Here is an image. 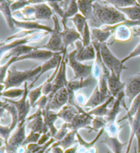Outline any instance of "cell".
I'll use <instances>...</instances> for the list:
<instances>
[{"instance_id":"4fadbf2b","label":"cell","mask_w":140,"mask_h":153,"mask_svg":"<svg viewBox=\"0 0 140 153\" xmlns=\"http://www.w3.org/2000/svg\"><path fill=\"white\" fill-rule=\"evenodd\" d=\"M76 59L81 62L89 60H95L96 53L92 44L88 47H84L81 40H78L75 43Z\"/></svg>"},{"instance_id":"f907efd6","label":"cell","mask_w":140,"mask_h":153,"mask_svg":"<svg viewBox=\"0 0 140 153\" xmlns=\"http://www.w3.org/2000/svg\"><path fill=\"white\" fill-rule=\"evenodd\" d=\"M10 124L7 126H4L1 124L0 125V134H1V138L4 141L5 146L8 143L9 139L10 137Z\"/></svg>"},{"instance_id":"9a60e30c","label":"cell","mask_w":140,"mask_h":153,"mask_svg":"<svg viewBox=\"0 0 140 153\" xmlns=\"http://www.w3.org/2000/svg\"><path fill=\"white\" fill-rule=\"evenodd\" d=\"M63 53H64L62 52L56 53L50 59L44 62V64L42 65V69L40 74L35 78V79L31 83V84L28 86V88H29L30 90H31L33 86L34 85L35 83L39 79V78L43 75L44 73H45L48 71L52 70V69H56L57 67L58 66V65L60 64V62L61 61V59H62V56H61V54Z\"/></svg>"},{"instance_id":"d590c367","label":"cell","mask_w":140,"mask_h":153,"mask_svg":"<svg viewBox=\"0 0 140 153\" xmlns=\"http://www.w3.org/2000/svg\"><path fill=\"white\" fill-rule=\"evenodd\" d=\"M78 13H79V8H78L77 2L75 1H70L69 6L65 11L64 17L61 19V23L62 24L66 23L68 19L74 17Z\"/></svg>"},{"instance_id":"4316f807","label":"cell","mask_w":140,"mask_h":153,"mask_svg":"<svg viewBox=\"0 0 140 153\" xmlns=\"http://www.w3.org/2000/svg\"><path fill=\"white\" fill-rule=\"evenodd\" d=\"M79 113V111L75 107L67 104L58 112V116L59 118L63 120L64 123H70Z\"/></svg>"},{"instance_id":"680465c9","label":"cell","mask_w":140,"mask_h":153,"mask_svg":"<svg viewBox=\"0 0 140 153\" xmlns=\"http://www.w3.org/2000/svg\"><path fill=\"white\" fill-rule=\"evenodd\" d=\"M132 31H133V36L140 37V27L139 26L132 27Z\"/></svg>"},{"instance_id":"7c38bea8","label":"cell","mask_w":140,"mask_h":153,"mask_svg":"<svg viewBox=\"0 0 140 153\" xmlns=\"http://www.w3.org/2000/svg\"><path fill=\"white\" fill-rule=\"evenodd\" d=\"M26 126L32 132L39 133L40 134L48 133L47 132L46 128H45L42 109H38L37 111L34 114L28 117L27 118Z\"/></svg>"},{"instance_id":"11a10c76","label":"cell","mask_w":140,"mask_h":153,"mask_svg":"<svg viewBox=\"0 0 140 153\" xmlns=\"http://www.w3.org/2000/svg\"><path fill=\"white\" fill-rule=\"evenodd\" d=\"M51 138H52L51 134L49 132L44 134H42L41 137H40L38 143H39V145L40 146H44V144H46V143L48 142Z\"/></svg>"},{"instance_id":"7dc6e473","label":"cell","mask_w":140,"mask_h":153,"mask_svg":"<svg viewBox=\"0 0 140 153\" xmlns=\"http://www.w3.org/2000/svg\"><path fill=\"white\" fill-rule=\"evenodd\" d=\"M41 135L42 134L40 133L30 131V134L27 136V137H26L25 142H23V146H27V145L30 144V143H38L39 142L40 137H41Z\"/></svg>"},{"instance_id":"30bf717a","label":"cell","mask_w":140,"mask_h":153,"mask_svg":"<svg viewBox=\"0 0 140 153\" xmlns=\"http://www.w3.org/2000/svg\"><path fill=\"white\" fill-rule=\"evenodd\" d=\"M94 118V116H90L85 111L84 113H79L76 116L70 123H68V128L70 131H77L81 128H86L89 130V133L92 129V121Z\"/></svg>"},{"instance_id":"8992f818","label":"cell","mask_w":140,"mask_h":153,"mask_svg":"<svg viewBox=\"0 0 140 153\" xmlns=\"http://www.w3.org/2000/svg\"><path fill=\"white\" fill-rule=\"evenodd\" d=\"M49 33H50L45 32V31H39V32L28 36L27 37L15 40L9 43H5L1 40V43H0V57H1V59L3 58L4 56L6 53H8L15 47L21 46V45H26L32 42H40V40H42V38L49 34Z\"/></svg>"},{"instance_id":"7a4b0ae2","label":"cell","mask_w":140,"mask_h":153,"mask_svg":"<svg viewBox=\"0 0 140 153\" xmlns=\"http://www.w3.org/2000/svg\"><path fill=\"white\" fill-rule=\"evenodd\" d=\"M42 69V66H36L24 71L17 70L15 66H12L8 71V75L1 83V92L8 90L10 88H19L22 83L27 81H33L39 75Z\"/></svg>"},{"instance_id":"836d02e7","label":"cell","mask_w":140,"mask_h":153,"mask_svg":"<svg viewBox=\"0 0 140 153\" xmlns=\"http://www.w3.org/2000/svg\"><path fill=\"white\" fill-rule=\"evenodd\" d=\"M114 99L115 98L111 96L110 99L107 100L106 102H104L103 104L99 105V107H97L93 109H91L90 111H87V113L90 116L94 117H105L108 114L109 111H110V109H108V106L114 100Z\"/></svg>"},{"instance_id":"d4e9b609","label":"cell","mask_w":140,"mask_h":153,"mask_svg":"<svg viewBox=\"0 0 140 153\" xmlns=\"http://www.w3.org/2000/svg\"><path fill=\"white\" fill-rule=\"evenodd\" d=\"M13 1H0V10L3 14L4 19L7 23V25L11 30H15L16 27L14 23V17L13 12L11 11L10 5Z\"/></svg>"},{"instance_id":"d6986e66","label":"cell","mask_w":140,"mask_h":153,"mask_svg":"<svg viewBox=\"0 0 140 153\" xmlns=\"http://www.w3.org/2000/svg\"><path fill=\"white\" fill-rule=\"evenodd\" d=\"M42 116H43L45 128L47 132H49L51 134L52 137L56 135L58 132V129L55 126V123L57 119L59 118L58 113L51 110H42Z\"/></svg>"},{"instance_id":"603a6c76","label":"cell","mask_w":140,"mask_h":153,"mask_svg":"<svg viewBox=\"0 0 140 153\" xmlns=\"http://www.w3.org/2000/svg\"><path fill=\"white\" fill-rule=\"evenodd\" d=\"M125 97V93L124 91L120 93V94L118 96L115 100L114 103H113V106L110 109L108 114L104 118L107 122L108 123H114L116 122V118H117L118 115L120 113L121 111V105L122 104V101L124 100V97Z\"/></svg>"},{"instance_id":"277c9868","label":"cell","mask_w":140,"mask_h":153,"mask_svg":"<svg viewBox=\"0 0 140 153\" xmlns=\"http://www.w3.org/2000/svg\"><path fill=\"white\" fill-rule=\"evenodd\" d=\"M101 55L105 65L110 71L113 72L118 77L120 78L123 70L128 69L127 67H126L124 64L122 63V60H120L113 55L111 50L109 49L108 45L106 42L101 45Z\"/></svg>"},{"instance_id":"6f0895ef","label":"cell","mask_w":140,"mask_h":153,"mask_svg":"<svg viewBox=\"0 0 140 153\" xmlns=\"http://www.w3.org/2000/svg\"><path fill=\"white\" fill-rule=\"evenodd\" d=\"M78 147L77 146H75L73 147H70L68 149H66L64 150V153H77V150H78Z\"/></svg>"},{"instance_id":"f6af8a7d","label":"cell","mask_w":140,"mask_h":153,"mask_svg":"<svg viewBox=\"0 0 140 153\" xmlns=\"http://www.w3.org/2000/svg\"><path fill=\"white\" fill-rule=\"evenodd\" d=\"M90 25L87 22L86 25H85V27L84 29V33H83V35L81 36L82 38V42L83 45L84 47H88L90 45H92V36H91V29L90 28Z\"/></svg>"},{"instance_id":"f546056e","label":"cell","mask_w":140,"mask_h":153,"mask_svg":"<svg viewBox=\"0 0 140 153\" xmlns=\"http://www.w3.org/2000/svg\"><path fill=\"white\" fill-rule=\"evenodd\" d=\"M104 131V128L101 129L100 131H99L98 135H96V137L93 140L91 141L90 142H87L85 141V140L83 139L81 136L80 135V134L79 133H77V138L78 140V142L79 143V147H78V150H77V153H84L85 150L89 149V148L93 147L95 143L99 140V139L101 137V135H103Z\"/></svg>"},{"instance_id":"8fae6325","label":"cell","mask_w":140,"mask_h":153,"mask_svg":"<svg viewBox=\"0 0 140 153\" xmlns=\"http://www.w3.org/2000/svg\"><path fill=\"white\" fill-rule=\"evenodd\" d=\"M69 95L66 88L58 90L51 100L50 103L47 105L46 110H51L53 111H59L64 106L68 103Z\"/></svg>"},{"instance_id":"c3c4849f","label":"cell","mask_w":140,"mask_h":153,"mask_svg":"<svg viewBox=\"0 0 140 153\" xmlns=\"http://www.w3.org/2000/svg\"><path fill=\"white\" fill-rule=\"evenodd\" d=\"M47 4L51 7V9L53 10L54 13L56 14H58L60 16V17L62 19L64 15V12L61 8L60 5V1H47Z\"/></svg>"},{"instance_id":"816d5d0a","label":"cell","mask_w":140,"mask_h":153,"mask_svg":"<svg viewBox=\"0 0 140 153\" xmlns=\"http://www.w3.org/2000/svg\"><path fill=\"white\" fill-rule=\"evenodd\" d=\"M74 99L76 104L79 105L81 107H84V106L87 101L86 99V97H85L84 93L82 92L81 91H78V92H75Z\"/></svg>"},{"instance_id":"6da1fadb","label":"cell","mask_w":140,"mask_h":153,"mask_svg":"<svg viewBox=\"0 0 140 153\" xmlns=\"http://www.w3.org/2000/svg\"><path fill=\"white\" fill-rule=\"evenodd\" d=\"M127 21L124 14L106 1H94L93 16L87 23L91 28H101L105 25H116Z\"/></svg>"},{"instance_id":"681fc988","label":"cell","mask_w":140,"mask_h":153,"mask_svg":"<svg viewBox=\"0 0 140 153\" xmlns=\"http://www.w3.org/2000/svg\"><path fill=\"white\" fill-rule=\"evenodd\" d=\"M31 5L30 1H13V4L10 5L11 11L13 13L17 11H21V10L25 8L26 6Z\"/></svg>"},{"instance_id":"f5cc1de1","label":"cell","mask_w":140,"mask_h":153,"mask_svg":"<svg viewBox=\"0 0 140 153\" xmlns=\"http://www.w3.org/2000/svg\"><path fill=\"white\" fill-rule=\"evenodd\" d=\"M137 56H140V43L130 53L129 55H128L127 57L122 59V63L124 64L125 62L129 60V59L133 58V57H137Z\"/></svg>"},{"instance_id":"ffe728a7","label":"cell","mask_w":140,"mask_h":153,"mask_svg":"<svg viewBox=\"0 0 140 153\" xmlns=\"http://www.w3.org/2000/svg\"><path fill=\"white\" fill-rule=\"evenodd\" d=\"M14 23L16 27L21 28L23 30H39V31H45L48 32L50 33L53 32V29L51 27L47 26L45 25L38 23L36 21H21L16 19H14Z\"/></svg>"},{"instance_id":"4dcf8cb0","label":"cell","mask_w":140,"mask_h":153,"mask_svg":"<svg viewBox=\"0 0 140 153\" xmlns=\"http://www.w3.org/2000/svg\"><path fill=\"white\" fill-rule=\"evenodd\" d=\"M112 34H113V32L105 31L102 28H91L92 40L100 44L106 42Z\"/></svg>"},{"instance_id":"be15d7a7","label":"cell","mask_w":140,"mask_h":153,"mask_svg":"<svg viewBox=\"0 0 140 153\" xmlns=\"http://www.w3.org/2000/svg\"><path fill=\"white\" fill-rule=\"evenodd\" d=\"M137 74H139V75H140V73H137Z\"/></svg>"},{"instance_id":"d6a6232c","label":"cell","mask_w":140,"mask_h":153,"mask_svg":"<svg viewBox=\"0 0 140 153\" xmlns=\"http://www.w3.org/2000/svg\"><path fill=\"white\" fill-rule=\"evenodd\" d=\"M79 11L87 21H90L93 16L94 1H77Z\"/></svg>"},{"instance_id":"8d00e7d4","label":"cell","mask_w":140,"mask_h":153,"mask_svg":"<svg viewBox=\"0 0 140 153\" xmlns=\"http://www.w3.org/2000/svg\"><path fill=\"white\" fill-rule=\"evenodd\" d=\"M68 20L72 21L73 23L75 24L76 30L79 32L81 35H83L85 25L87 23V19H85L84 16L81 13H78L74 16V17L70 18Z\"/></svg>"},{"instance_id":"484cf974","label":"cell","mask_w":140,"mask_h":153,"mask_svg":"<svg viewBox=\"0 0 140 153\" xmlns=\"http://www.w3.org/2000/svg\"><path fill=\"white\" fill-rule=\"evenodd\" d=\"M77 133V131H70L67 135H66L62 140L61 141H59V142H56L51 146L50 148H53L59 146L61 147L64 150L68 149V148L72 146L73 145L75 144L76 143H79L78 142L77 138H76Z\"/></svg>"},{"instance_id":"db71d44e","label":"cell","mask_w":140,"mask_h":153,"mask_svg":"<svg viewBox=\"0 0 140 153\" xmlns=\"http://www.w3.org/2000/svg\"><path fill=\"white\" fill-rule=\"evenodd\" d=\"M49 102V97L48 96L43 95L40 97V99L38 100L35 105V107H38V109L43 110L46 108L47 104Z\"/></svg>"},{"instance_id":"e7e4bbea","label":"cell","mask_w":140,"mask_h":153,"mask_svg":"<svg viewBox=\"0 0 140 153\" xmlns=\"http://www.w3.org/2000/svg\"><path fill=\"white\" fill-rule=\"evenodd\" d=\"M49 153H51V152H49Z\"/></svg>"},{"instance_id":"ba28073f","label":"cell","mask_w":140,"mask_h":153,"mask_svg":"<svg viewBox=\"0 0 140 153\" xmlns=\"http://www.w3.org/2000/svg\"><path fill=\"white\" fill-rule=\"evenodd\" d=\"M24 89L25 93L20 100L15 101V100L6 99V98L1 97V99H3L6 101L10 102V103L15 105L16 107L19 112V123L22 122L27 121V116L30 111V108L32 107L30 105V100L28 99V94H29L30 90L27 87V82L24 83Z\"/></svg>"},{"instance_id":"2e32d148","label":"cell","mask_w":140,"mask_h":153,"mask_svg":"<svg viewBox=\"0 0 140 153\" xmlns=\"http://www.w3.org/2000/svg\"><path fill=\"white\" fill-rule=\"evenodd\" d=\"M63 30L61 31L62 39L64 45V51H67V48L70 45L74 44L78 40H82L81 35L75 28L68 27L66 23H63Z\"/></svg>"},{"instance_id":"cb8c5ba5","label":"cell","mask_w":140,"mask_h":153,"mask_svg":"<svg viewBox=\"0 0 140 153\" xmlns=\"http://www.w3.org/2000/svg\"><path fill=\"white\" fill-rule=\"evenodd\" d=\"M1 107L4 108L7 112H8L12 117V123L10 124V128L12 132L16 127H17L19 123L18 110L15 105L3 99H1Z\"/></svg>"},{"instance_id":"7402d4cb","label":"cell","mask_w":140,"mask_h":153,"mask_svg":"<svg viewBox=\"0 0 140 153\" xmlns=\"http://www.w3.org/2000/svg\"><path fill=\"white\" fill-rule=\"evenodd\" d=\"M35 8V20H50L54 15V12L50 6L47 4V1L44 3L33 5Z\"/></svg>"},{"instance_id":"b9f144b4","label":"cell","mask_w":140,"mask_h":153,"mask_svg":"<svg viewBox=\"0 0 140 153\" xmlns=\"http://www.w3.org/2000/svg\"><path fill=\"white\" fill-rule=\"evenodd\" d=\"M39 32V30H22L21 32L16 33L15 34L10 36L6 38L5 40H2L4 42L7 43L8 42L10 41L11 40H17V39H21V38H23L28 36H30L33 34V33H36Z\"/></svg>"},{"instance_id":"52a82bcc","label":"cell","mask_w":140,"mask_h":153,"mask_svg":"<svg viewBox=\"0 0 140 153\" xmlns=\"http://www.w3.org/2000/svg\"><path fill=\"white\" fill-rule=\"evenodd\" d=\"M27 121L22 122L19 124L16 131L10 136L8 143L6 145V153H16L18 148L23 146L26 139L25 127Z\"/></svg>"},{"instance_id":"60d3db41","label":"cell","mask_w":140,"mask_h":153,"mask_svg":"<svg viewBox=\"0 0 140 153\" xmlns=\"http://www.w3.org/2000/svg\"><path fill=\"white\" fill-rule=\"evenodd\" d=\"M107 3L116 7V8H124L137 5V1L134 0H122V1H106Z\"/></svg>"},{"instance_id":"f1b7e54d","label":"cell","mask_w":140,"mask_h":153,"mask_svg":"<svg viewBox=\"0 0 140 153\" xmlns=\"http://www.w3.org/2000/svg\"><path fill=\"white\" fill-rule=\"evenodd\" d=\"M101 143L107 146L113 153H122L123 148L127 143L121 142L118 137H110L107 135H106L105 139L101 141Z\"/></svg>"},{"instance_id":"ee69618b","label":"cell","mask_w":140,"mask_h":153,"mask_svg":"<svg viewBox=\"0 0 140 153\" xmlns=\"http://www.w3.org/2000/svg\"><path fill=\"white\" fill-rule=\"evenodd\" d=\"M107 124V122L104 118V117H94V118L92 121V129L91 131H96V132H99L101 129L104 128Z\"/></svg>"},{"instance_id":"ab89813d","label":"cell","mask_w":140,"mask_h":153,"mask_svg":"<svg viewBox=\"0 0 140 153\" xmlns=\"http://www.w3.org/2000/svg\"><path fill=\"white\" fill-rule=\"evenodd\" d=\"M25 93V89H19V88H13L1 92V97L6 99H16L22 97Z\"/></svg>"},{"instance_id":"6125c7cd","label":"cell","mask_w":140,"mask_h":153,"mask_svg":"<svg viewBox=\"0 0 140 153\" xmlns=\"http://www.w3.org/2000/svg\"><path fill=\"white\" fill-rule=\"evenodd\" d=\"M134 153H139L138 152H137V147H135V148H134Z\"/></svg>"},{"instance_id":"5bb4252c","label":"cell","mask_w":140,"mask_h":153,"mask_svg":"<svg viewBox=\"0 0 140 153\" xmlns=\"http://www.w3.org/2000/svg\"><path fill=\"white\" fill-rule=\"evenodd\" d=\"M125 96L128 97L129 103L131 104L133 100L140 94V75L132 76L126 81Z\"/></svg>"},{"instance_id":"94428289","label":"cell","mask_w":140,"mask_h":153,"mask_svg":"<svg viewBox=\"0 0 140 153\" xmlns=\"http://www.w3.org/2000/svg\"><path fill=\"white\" fill-rule=\"evenodd\" d=\"M133 140V137H132L131 136H130L129 140V142H128V146H127V151H126V153H129L130 150V147H131ZM108 153H110V152H108Z\"/></svg>"},{"instance_id":"5b68a950","label":"cell","mask_w":140,"mask_h":153,"mask_svg":"<svg viewBox=\"0 0 140 153\" xmlns=\"http://www.w3.org/2000/svg\"><path fill=\"white\" fill-rule=\"evenodd\" d=\"M77 50L75 49L68 55L66 62L74 72V77L70 80H85L91 76L92 65H86L76 59Z\"/></svg>"},{"instance_id":"44dd1931","label":"cell","mask_w":140,"mask_h":153,"mask_svg":"<svg viewBox=\"0 0 140 153\" xmlns=\"http://www.w3.org/2000/svg\"><path fill=\"white\" fill-rule=\"evenodd\" d=\"M111 96H105L102 94L99 90L98 86H96L93 93L90 96V99L84 106L85 108H91L93 109L96 107H99V105L103 104L106 102Z\"/></svg>"},{"instance_id":"f35d334b","label":"cell","mask_w":140,"mask_h":153,"mask_svg":"<svg viewBox=\"0 0 140 153\" xmlns=\"http://www.w3.org/2000/svg\"><path fill=\"white\" fill-rule=\"evenodd\" d=\"M124 126H119L118 123L114 122V123H108L106 124L104 130L106 133V135H107L110 137H118V134Z\"/></svg>"},{"instance_id":"9c48e42d","label":"cell","mask_w":140,"mask_h":153,"mask_svg":"<svg viewBox=\"0 0 140 153\" xmlns=\"http://www.w3.org/2000/svg\"><path fill=\"white\" fill-rule=\"evenodd\" d=\"M66 53H67V51H64L62 54V59H61L60 63V68H59L55 80L53 83V91L48 96L49 101H51L53 95L58 90L66 88V86L68 85V81L66 78V64H67V62H66V56H67Z\"/></svg>"},{"instance_id":"83f0119b","label":"cell","mask_w":140,"mask_h":153,"mask_svg":"<svg viewBox=\"0 0 140 153\" xmlns=\"http://www.w3.org/2000/svg\"><path fill=\"white\" fill-rule=\"evenodd\" d=\"M36 49V47L30 46V45H21L11 49L8 53L4 55L6 59L12 58V57H19L21 56H25L32 52Z\"/></svg>"},{"instance_id":"9f6ffc18","label":"cell","mask_w":140,"mask_h":153,"mask_svg":"<svg viewBox=\"0 0 140 153\" xmlns=\"http://www.w3.org/2000/svg\"><path fill=\"white\" fill-rule=\"evenodd\" d=\"M56 142V141L55 139H54L53 137H52V138L51 139V140H49V142L46 143V144H44V148H42V150H40V151L36 152V153H45V152L47 151V149H48L49 148H50L52 144H53V143H55Z\"/></svg>"},{"instance_id":"7bdbcfd3","label":"cell","mask_w":140,"mask_h":153,"mask_svg":"<svg viewBox=\"0 0 140 153\" xmlns=\"http://www.w3.org/2000/svg\"><path fill=\"white\" fill-rule=\"evenodd\" d=\"M17 59L18 57H12L6 64L0 66V79H1V83H3L4 81L5 80L6 75V73H8V71L10 68V66H11L12 64L15 63V62H17Z\"/></svg>"},{"instance_id":"bcb514c9","label":"cell","mask_w":140,"mask_h":153,"mask_svg":"<svg viewBox=\"0 0 140 153\" xmlns=\"http://www.w3.org/2000/svg\"><path fill=\"white\" fill-rule=\"evenodd\" d=\"M70 129L68 128V123H64L61 126V127L58 131V132H57L53 138L55 139L56 142L61 141L66 135H67Z\"/></svg>"},{"instance_id":"e575fe53","label":"cell","mask_w":140,"mask_h":153,"mask_svg":"<svg viewBox=\"0 0 140 153\" xmlns=\"http://www.w3.org/2000/svg\"><path fill=\"white\" fill-rule=\"evenodd\" d=\"M122 105L124 106V108L127 109V114H126V116L123 117V118L120 120L118 122V123H120V122L124 120H128L130 118H133L137 111H138V110L140 107V94H139L137 97L135 98V99L133 100V101L132 102L131 105H130V107L129 109H128L127 108V107L125 106V103H124V100H123L122 101Z\"/></svg>"},{"instance_id":"1f68e13d","label":"cell","mask_w":140,"mask_h":153,"mask_svg":"<svg viewBox=\"0 0 140 153\" xmlns=\"http://www.w3.org/2000/svg\"><path fill=\"white\" fill-rule=\"evenodd\" d=\"M117 9L124 14L128 20L132 21H140V6L138 4L133 6Z\"/></svg>"},{"instance_id":"3957f363","label":"cell","mask_w":140,"mask_h":153,"mask_svg":"<svg viewBox=\"0 0 140 153\" xmlns=\"http://www.w3.org/2000/svg\"><path fill=\"white\" fill-rule=\"evenodd\" d=\"M52 19H53L54 22V28L53 32L51 33L50 39L45 45L36 47L38 49H46L53 53H64L65 48L62 39L60 23H59V19L57 14H54Z\"/></svg>"},{"instance_id":"91938a15","label":"cell","mask_w":140,"mask_h":153,"mask_svg":"<svg viewBox=\"0 0 140 153\" xmlns=\"http://www.w3.org/2000/svg\"><path fill=\"white\" fill-rule=\"evenodd\" d=\"M51 153H64V150L61 147L58 146V147L51 148Z\"/></svg>"},{"instance_id":"74e56055","label":"cell","mask_w":140,"mask_h":153,"mask_svg":"<svg viewBox=\"0 0 140 153\" xmlns=\"http://www.w3.org/2000/svg\"><path fill=\"white\" fill-rule=\"evenodd\" d=\"M42 88H43V83L35 89L30 90L29 94H28V99L30 100L31 106L33 108H34L36 103L42 97Z\"/></svg>"},{"instance_id":"ac0fdd59","label":"cell","mask_w":140,"mask_h":153,"mask_svg":"<svg viewBox=\"0 0 140 153\" xmlns=\"http://www.w3.org/2000/svg\"><path fill=\"white\" fill-rule=\"evenodd\" d=\"M56 53H53L48 50L40 49L36 47V49L30 53L19 57L17 62L25 60V59H36V60H40L45 62L50 59Z\"/></svg>"},{"instance_id":"e0dca14e","label":"cell","mask_w":140,"mask_h":153,"mask_svg":"<svg viewBox=\"0 0 140 153\" xmlns=\"http://www.w3.org/2000/svg\"><path fill=\"white\" fill-rule=\"evenodd\" d=\"M126 81L122 82L120 78L118 77L113 72L111 71L110 75L108 78V88L111 96L116 99L120 93L124 89Z\"/></svg>"}]
</instances>
